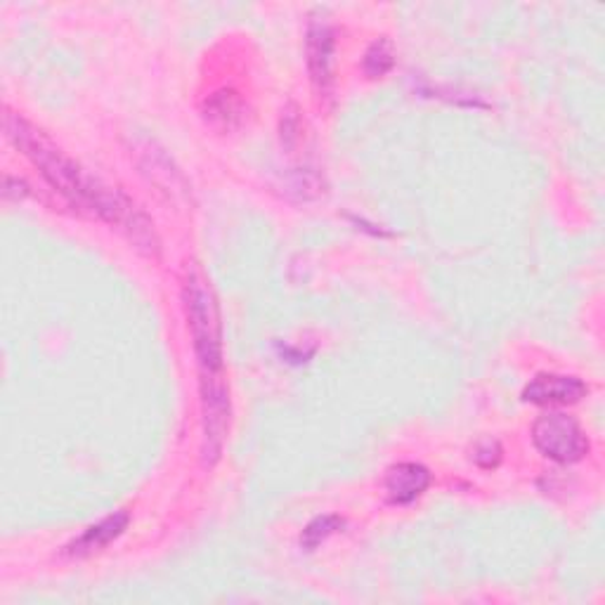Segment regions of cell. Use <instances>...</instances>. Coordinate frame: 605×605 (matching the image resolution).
<instances>
[{"label": "cell", "mask_w": 605, "mask_h": 605, "mask_svg": "<svg viewBox=\"0 0 605 605\" xmlns=\"http://www.w3.org/2000/svg\"><path fill=\"white\" fill-rule=\"evenodd\" d=\"M182 301L190 322L192 343L199 362L201 379H215L223 374V317L218 295H215L209 277L201 273V267H187Z\"/></svg>", "instance_id": "obj_2"}, {"label": "cell", "mask_w": 605, "mask_h": 605, "mask_svg": "<svg viewBox=\"0 0 605 605\" xmlns=\"http://www.w3.org/2000/svg\"><path fill=\"white\" fill-rule=\"evenodd\" d=\"M362 64H365V72L371 78H379V76H386L388 72H391L395 66V50H393L391 40H388V38L374 40V43L367 48L365 62H362Z\"/></svg>", "instance_id": "obj_10"}, {"label": "cell", "mask_w": 605, "mask_h": 605, "mask_svg": "<svg viewBox=\"0 0 605 605\" xmlns=\"http://www.w3.org/2000/svg\"><path fill=\"white\" fill-rule=\"evenodd\" d=\"M299 116H295V110L293 106H289V112L285 114V118H281V138H285L287 147H293V140L299 138Z\"/></svg>", "instance_id": "obj_13"}, {"label": "cell", "mask_w": 605, "mask_h": 605, "mask_svg": "<svg viewBox=\"0 0 605 605\" xmlns=\"http://www.w3.org/2000/svg\"><path fill=\"white\" fill-rule=\"evenodd\" d=\"M532 440L537 450L558 464H575L589 452V440L582 426L563 412L540 416L532 426Z\"/></svg>", "instance_id": "obj_3"}, {"label": "cell", "mask_w": 605, "mask_h": 605, "mask_svg": "<svg viewBox=\"0 0 605 605\" xmlns=\"http://www.w3.org/2000/svg\"><path fill=\"white\" fill-rule=\"evenodd\" d=\"M5 133L17 144V150L29 156L31 164L50 182L52 190H58L70 204L92 215H100L106 223L124 230L136 241L138 249L156 253L159 241L154 235V225L147 220V215L126 194H121L98 178H92L90 173H86V168H80L74 159L66 156L46 133L34 128L22 116L8 114Z\"/></svg>", "instance_id": "obj_1"}, {"label": "cell", "mask_w": 605, "mask_h": 605, "mask_svg": "<svg viewBox=\"0 0 605 605\" xmlns=\"http://www.w3.org/2000/svg\"><path fill=\"white\" fill-rule=\"evenodd\" d=\"M587 393V383L577 379V376L540 374L522 391V400L532 402V405H575Z\"/></svg>", "instance_id": "obj_6"}, {"label": "cell", "mask_w": 605, "mask_h": 605, "mask_svg": "<svg viewBox=\"0 0 605 605\" xmlns=\"http://www.w3.org/2000/svg\"><path fill=\"white\" fill-rule=\"evenodd\" d=\"M241 116H244V106L232 90L215 92L204 104V118L215 130H235L241 124Z\"/></svg>", "instance_id": "obj_9"}, {"label": "cell", "mask_w": 605, "mask_h": 605, "mask_svg": "<svg viewBox=\"0 0 605 605\" xmlns=\"http://www.w3.org/2000/svg\"><path fill=\"white\" fill-rule=\"evenodd\" d=\"M474 462L480 468H494L502 462V448L496 440H480L474 452Z\"/></svg>", "instance_id": "obj_12"}, {"label": "cell", "mask_w": 605, "mask_h": 605, "mask_svg": "<svg viewBox=\"0 0 605 605\" xmlns=\"http://www.w3.org/2000/svg\"><path fill=\"white\" fill-rule=\"evenodd\" d=\"M128 528V514H114L110 518H104L98 526L88 528L84 534L78 537L74 544H70V554L76 558H84L96 554V551H102L106 544H112L116 537L124 534V530Z\"/></svg>", "instance_id": "obj_8"}, {"label": "cell", "mask_w": 605, "mask_h": 605, "mask_svg": "<svg viewBox=\"0 0 605 605\" xmlns=\"http://www.w3.org/2000/svg\"><path fill=\"white\" fill-rule=\"evenodd\" d=\"M343 528V520L339 516H319L315 518L311 526H307L301 534V544L307 549V551H313L317 549L322 542H327L331 534H336Z\"/></svg>", "instance_id": "obj_11"}, {"label": "cell", "mask_w": 605, "mask_h": 605, "mask_svg": "<svg viewBox=\"0 0 605 605\" xmlns=\"http://www.w3.org/2000/svg\"><path fill=\"white\" fill-rule=\"evenodd\" d=\"M333 29L325 17H315L307 26L305 52H307V72L319 96H329L333 86Z\"/></svg>", "instance_id": "obj_5"}, {"label": "cell", "mask_w": 605, "mask_h": 605, "mask_svg": "<svg viewBox=\"0 0 605 605\" xmlns=\"http://www.w3.org/2000/svg\"><path fill=\"white\" fill-rule=\"evenodd\" d=\"M430 486L428 468L421 464H398L386 476V492L393 504H412Z\"/></svg>", "instance_id": "obj_7"}, {"label": "cell", "mask_w": 605, "mask_h": 605, "mask_svg": "<svg viewBox=\"0 0 605 605\" xmlns=\"http://www.w3.org/2000/svg\"><path fill=\"white\" fill-rule=\"evenodd\" d=\"M230 388H227L225 376L215 379H201V416H204V464L213 466L218 462L223 445L230 430Z\"/></svg>", "instance_id": "obj_4"}]
</instances>
